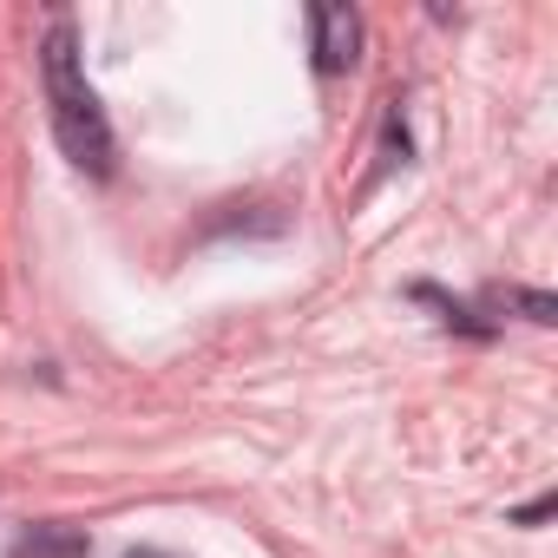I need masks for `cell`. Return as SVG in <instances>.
Listing matches in <instances>:
<instances>
[{
    "mask_svg": "<svg viewBox=\"0 0 558 558\" xmlns=\"http://www.w3.org/2000/svg\"><path fill=\"white\" fill-rule=\"evenodd\" d=\"M40 80H47V112H53V138L60 151L86 171V178H112L119 171V138H112V119L86 80V60H80V27L60 14L40 40Z\"/></svg>",
    "mask_w": 558,
    "mask_h": 558,
    "instance_id": "1",
    "label": "cell"
},
{
    "mask_svg": "<svg viewBox=\"0 0 558 558\" xmlns=\"http://www.w3.org/2000/svg\"><path fill=\"white\" fill-rule=\"evenodd\" d=\"M310 60L323 80L349 73L362 60V14L355 8H310Z\"/></svg>",
    "mask_w": 558,
    "mask_h": 558,
    "instance_id": "2",
    "label": "cell"
},
{
    "mask_svg": "<svg viewBox=\"0 0 558 558\" xmlns=\"http://www.w3.org/2000/svg\"><path fill=\"white\" fill-rule=\"evenodd\" d=\"M86 551H93V538H86L80 525H66V519L21 525L14 545H8V558H86Z\"/></svg>",
    "mask_w": 558,
    "mask_h": 558,
    "instance_id": "3",
    "label": "cell"
},
{
    "mask_svg": "<svg viewBox=\"0 0 558 558\" xmlns=\"http://www.w3.org/2000/svg\"><path fill=\"white\" fill-rule=\"evenodd\" d=\"M408 296L427 303V310H440V329H453V336H466V342H493V336H499V323H486L473 303H460V296H447V290H434V283H414Z\"/></svg>",
    "mask_w": 558,
    "mask_h": 558,
    "instance_id": "4",
    "label": "cell"
},
{
    "mask_svg": "<svg viewBox=\"0 0 558 558\" xmlns=\"http://www.w3.org/2000/svg\"><path fill=\"white\" fill-rule=\"evenodd\" d=\"M486 303H493V310H519V316L538 323V329L558 323V303H551L545 290H519V283H512V290H486Z\"/></svg>",
    "mask_w": 558,
    "mask_h": 558,
    "instance_id": "5",
    "label": "cell"
},
{
    "mask_svg": "<svg viewBox=\"0 0 558 558\" xmlns=\"http://www.w3.org/2000/svg\"><path fill=\"white\" fill-rule=\"evenodd\" d=\"M381 165H408V119H401V99L388 106V125H381Z\"/></svg>",
    "mask_w": 558,
    "mask_h": 558,
    "instance_id": "6",
    "label": "cell"
},
{
    "mask_svg": "<svg viewBox=\"0 0 558 558\" xmlns=\"http://www.w3.org/2000/svg\"><path fill=\"white\" fill-rule=\"evenodd\" d=\"M551 506H558V493H538L532 506H519V512H512V525H545V519H551Z\"/></svg>",
    "mask_w": 558,
    "mask_h": 558,
    "instance_id": "7",
    "label": "cell"
},
{
    "mask_svg": "<svg viewBox=\"0 0 558 558\" xmlns=\"http://www.w3.org/2000/svg\"><path fill=\"white\" fill-rule=\"evenodd\" d=\"M125 558H171V551H158V545H132Z\"/></svg>",
    "mask_w": 558,
    "mask_h": 558,
    "instance_id": "8",
    "label": "cell"
}]
</instances>
